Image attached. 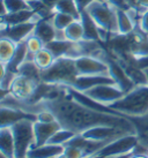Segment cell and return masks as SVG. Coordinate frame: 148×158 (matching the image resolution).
<instances>
[{
	"mask_svg": "<svg viewBox=\"0 0 148 158\" xmlns=\"http://www.w3.org/2000/svg\"><path fill=\"white\" fill-rule=\"evenodd\" d=\"M34 120L23 119L11 126L15 142V158H27L35 144Z\"/></svg>",
	"mask_w": 148,
	"mask_h": 158,
	"instance_id": "6",
	"label": "cell"
},
{
	"mask_svg": "<svg viewBox=\"0 0 148 158\" xmlns=\"http://www.w3.org/2000/svg\"><path fill=\"white\" fill-rule=\"evenodd\" d=\"M75 1H76L80 10L82 12V10H85V9L87 8L89 5H92L93 2H95V1H104V0H75Z\"/></svg>",
	"mask_w": 148,
	"mask_h": 158,
	"instance_id": "37",
	"label": "cell"
},
{
	"mask_svg": "<svg viewBox=\"0 0 148 158\" xmlns=\"http://www.w3.org/2000/svg\"><path fill=\"white\" fill-rule=\"evenodd\" d=\"M34 35H36L38 38L43 40L44 44H48L50 42L56 40L57 29L53 26L51 18L50 19H39L36 22L35 29H34Z\"/></svg>",
	"mask_w": 148,
	"mask_h": 158,
	"instance_id": "16",
	"label": "cell"
},
{
	"mask_svg": "<svg viewBox=\"0 0 148 158\" xmlns=\"http://www.w3.org/2000/svg\"><path fill=\"white\" fill-rule=\"evenodd\" d=\"M135 9H141L142 12H145L148 8V0H135Z\"/></svg>",
	"mask_w": 148,
	"mask_h": 158,
	"instance_id": "38",
	"label": "cell"
},
{
	"mask_svg": "<svg viewBox=\"0 0 148 158\" xmlns=\"http://www.w3.org/2000/svg\"><path fill=\"white\" fill-rule=\"evenodd\" d=\"M85 10H87L101 30L109 32L111 36L117 35V9L108 1H95Z\"/></svg>",
	"mask_w": 148,
	"mask_h": 158,
	"instance_id": "4",
	"label": "cell"
},
{
	"mask_svg": "<svg viewBox=\"0 0 148 158\" xmlns=\"http://www.w3.org/2000/svg\"><path fill=\"white\" fill-rule=\"evenodd\" d=\"M51 21H52L53 26L57 30H65L71 23H73L75 21V19L72 15H68V14L54 12L52 18H51Z\"/></svg>",
	"mask_w": 148,
	"mask_h": 158,
	"instance_id": "30",
	"label": "cell"
},
{
	"mask_svg": "<svg viewBox=\"0 0 148 158\" xmlns=\"http://www.w3.org/2000/svg\"><path fill=\"white\" fill-rule=\"evenodd\" d=\"M101 59L104 60L108 64V66H109V75L113 79L115 83L117 84L125 94L130 92L131 90H133L137 87L134 82L128 77V75L126 74V72L123 68L122 65L119 64L117 58H111L110 54L104 52Z\"/></svg>",
	"mask_w": 148,
	"mask_h": 158,
	"instance_id": "9",
	"label": "cell"
},
{
	"mask_svg": "<svg viewBox=\"0 0 148 158\" xmlns=\"http://www.w3.org/2000/svg\"><path fill=\"white\" fill-rule=\"evenodd\" d=\"M42 1H43L44 4L46 5L48 7H50V8L53 9V8H54V6H56L57 2H58L59 0H42ZM53 10H54V9H53Z\"/></svg>",
	"mask_w": 148,
	"mask_h": 158,
	"instance_id": "39",
	"label": "cell"
},
{
	"mask_svg": "<svg viewBox=\"0 0 148 158\" xmlns=\"http://www.w3.org/2000/svg\"><path fill=\"white\" fill-rule=\"evenodd\" d=\"M27 1H30V0H27Z\"/></svg>",
	"mask_w": 148,
	"mask_h": 158,
	"instance_id": "44",
	"label": "cell"
},
{
	"mask_svg": "<svg viewBox=\"0 0 148 158\" xmlns=\"http://www.w3.org/2000/svg\"><path fill=\"white\" fill-rule=\"evenodd\" d=\"M64 154L66 155L67 158H87V155L81 148L75 147V145L66 144Z\"/></svg>",
	"mask_w": 148,
	"mask_h": 158,
	"instance_id": "33",
	"label": "cell"
},
{
	"mask_svg": "<svg viewBox=\"0 0 148 158\" xmlns=\"http://www.w3.org/2000/svg\"><path fill=\"white\" fill-rule=\"evenodd\" d=\"M63 127L61 123L57 120L53 123H41L36 120L34 123V133H35V144L34 148L46 144L49 140L57 131H59ZM33 148V149H34Z\"/></svg>",
	"mask_w": 148,
	"mask_h": 158,
	"instance_id": "14",
	"label": "cell"
},
{
	"mask_svg": "<svg viewBox=\"0 0 148 158\" xmlns=\"http://www.w3.org/2000/svg\"><path fill=\"white\" fill-rule=\"evenodd\" d=\"M130 158H147L145 155H142V156H131Z\"/></svg>",
	"mask_w": 148,
	"mask_h": 158,
	"instance_id": "40",
	"label": "cell"
},
{
	"mask_svg": "<svg viewBox=\"0 0 148 158\" xmlns=\"http://www.w3.org/2000/svg\"><path fill=\"white\" fill-rule=\"evenodd\" d=\"M147 37H148V34H147Z\"/></svg>",
	"mask_w": 148,
	"mask_h": 158,
	"instance_id": "45",
	"label": "cell"
},
{
	"mask_svg": "<svg viewBox=\"0 0 148 158\" xmlns=\"http://www.w3.org/2000/svg\"><path fill=\"white\" fill-rule=\"evenodd\" d=\"M53 9L54 12H60V13L72 15L75 20H80L81 18V10L78 7L75 0H59Z\"/></svg>",
	"mask_w": 148,
	"mask_h": 158,
	"instance_id": "23",
	"label": "cell"
},
{
	"mask_svg": "<svg viewBox=\"0 0 148 158\" xmlns=\"http://www.w3.org/2000/svg\"><path fill=\"white\" fill-rule=\"evenodd\" d=\"M75 67L79 75H98L109 74L108 64L92 56H82L75 59Z\"/></svg>",
	"mask_w": 148,
	"mask_h": 158,
	"instance_id": "11",
	"label": "cell"
},
{
	"mask_svg": "<svg viewBox=\"0 0 148 158\" xmlns=\"http://www.w3.org/2000/svg\"><path fill=\"white\" fill-rule=\"evenodd\" d=\"M54 60H56V58L48 48H43L41 51L36 53L34 57V62L41 70L48 69L54 62Z\"/></svg>",
	"mask_w": 148,
	"mask_h": 158,
	"instance_id": "25",
	"label": "cell"
},
{
	"mask_svg": "<svg viewBox=\"0 0 148 158\" xmlns=\"http://www.w3.org/2000/svg\"><path fill=\"white\" fill-rule=\"evenodd\" d=\"M105 1H108L116 9H124V10L130 9V5L127 2V0H105Z\"/></svg>",
	"mask_w": 148,
	"mask_h": 158,
	"instance_id": "34",
	"label": "cell"
},
{
	"mask_svg": "<svg viewBox=\"0 0 148 158\" xmlns=\"http://www.w3.org/2000/svg\"><path fill=\"white\" fill-rule=\"evenodd\" d=\"M16 75H18L16 72L7 69L4 75L0 76V88H1L2 91L9 92L11 87H12V84H13L14 80H15V77H16Z\"/></svg>",
	"mask_w": 148,
	"mask_h": 158,
	"instance_id": "32",
	"label": "cell"
},
{
	"mask_svg": "<svg viewBox=\"0 0 148 158\" xmlns=\"http://www.w3.org/2000/svg\"><path fill=\"white\" fill-rule=\"evenodd\" d=\"M0 152L8 158H15V142L11 126L0 127Z\"/></svg>",
	"mask_w": 148,
	"mask_h": 158,
	"instance_id": "17",
	"label": "cell"
},
{
	"mask_svg": "<svg viewBox=\"0 0 148 158\" xmlns=\"http://www.w3.org/2000/svg\"><path fill=\"white\" fill-rule=\"evenodd\" d=\"M65 147L64 145H56L46 143L44 145L34 148L29 150L27 158H56L64 152Z\"/></svg>",
	"mask_w": 148,
	"mask_h": 158,
	"instance_id": "18",
	"label": "cell"
},
{
	"mask_svg": "<svg viewBox=\"0 0 148 158\" xmlns=\"http://www.w3.org/2000/svg\"><path fill=\"white\" fill-rule=\"evenodd\" d=\"M135 22L127 10L117 9V35L127 36L134 32Z\"/></svg>",
	"mask_w": 148,
	"mask_h": 158,
	"instance_id": "20",
	"label": "cell"
},
{
	"mask_svg": "<svg viewBox=\"0 0 148 158\" xmlns=\"http://www.w3.org/2000/svg\"><path fill=\"white\" fill-rule=\"evenodd\" d=\"M78 75L75 59L61 57L57 58L48 69L41 72V82L70 87Z\"/></svg>",
	"mask_w": 148,
	"mask_h": 158,
	"instance_id": "3",
	"label": "cell"
},
{
	"mask_svg": "<svg viewBox=\"0 0 148 158\" xmlns=\"http://www.w3.org/2000/svg\"><path fill=\"white\" fill-rule=\"evenodd\" d=\"M56 158H67V157H66V155L64 154V152H63L61 155H59V156H57Z\"/></svg>",
	"mask_w": 148,
	"mask_h": 158,
	"instance_id": "41",
	"label": "cell"
},
{
	"mask_svg": "<svg viewBox=\"0 0 148 158\" xmlns=\"http://www.w3.org/2000/svg\"><path fill=\"white\" fill-rule=\"evenodd\" d=\"M145 156H146V157L148 158V150H147V151H146V152H145Z\"/></svg>",
	"mask_w": 148,
	"mask_h": 158,
	"instance_id": "43",
	"label": "cell"
},
{
	"mask_svg": "<svg viewBox=\"0 0 148 158\" xmlns=\"http://www.w3.org/2000/svg\"><path fill=\"white\" fill-rule=\"evenodd\" d=\"M125 117H145L148 114V85H138L117 102L109 105Z\"/></svg>",
	"mask_w": 148,
	"mask_h": 158,
	"instance_id": "2",
	"label": "cell"
},
{
	"mask_svg": "<svg viewBox=\"0 0 148 158\" xmlns=\"http://www.w3.org/2000/svg\"><path fill=\"white\" fill-rule=\"evenodd\" d=\"M43 104L56 114L57 120L63 127L74 131L78 134L100 125L123 127L132 134H137L135 126L124 115H115L90 110L74 101L68 92L66 96H61L53 101H43Z\"/></svg>",
	"mask_w": 148,
	"mask_h": 158,
	"instance_id": "1",
	"label": "cell"
},
{
	"mask_svg": "<svg viewBox=\"0 0 148 158\" xmlns=\"http://www.w3.org/2000/svg\"><path fill=\"white\" fill-rule=\"evenodd\" d=\"M39 83L41 82L36 81V80H33L28 76H24V75L18 73L12 87H11L9 92L20 101H24L29 103V101L35 95Z\"/></svg>",
	"mask_w": 148,
	"mask_h": 158,
	"instance_id": "10",
	"label": "cell"
},
{
	"mask_svg": "<svg viewBox=\"0 0 148 158\" xmlns=\"http://www.w3.org/2000/svg\"><path fill=\"white\" fill-rule=\"evenodd\" d=\"M139 29L144 31L145 34H148V8L141 14L139 21Z\"/></svg>",
	"mask_w": 148,
	"mask_h": 158,
	"instance_id": "35",
	"label": "cell"
},
{
	"mask_svg": "<svg viewBox=\"0 0 148 158\" xmlns=\"http://www.w3.org/2000/svg\"><path fill=\"white\" fill-rule=\"evenodd\" d=\"M132 57V56H131ZM132 61L134 62L137 66L141 68V69H147L148 68V56H145V57H140V58H133L132 57Z\"/></svg>",
	"mask_w": 148,
	"mask_h": 158,
	"instance_id": "36",
	"label": "cell"
},
{
	"mask_svg": "<svg viewBox=\"0 0 148 158\" xmlns=\"http://www.w3.org/2000/svg\"><path fill=\"white\" fill-rule=\"evenodd\" d=\"M81 135L90 141L96 142H110L112 140H116L118 137L126 134H132L127 129L123 127H116V126H108V125H100L95 127H90L80 133Z\"/></svg>",
	"mask_w": 148,
	"mask_h": 158,
	"instance_id": "7",
	"label": "cell"
},
{
	"mask_svg": "<svg viewBox=\"0 0 148 158\" xmlns=\"http://www.w3.org/2000/svg\"><path fill=\"white\" fill-rule=\"evenodd\" d=\"M26 45L27 48H28V52L33 53V54H36L38 51H41L43 48H45V44L43 43V40L38 38L34 34H31L26 40Z\"/></svg>",
	"mask_w": 148,
	"mask_h": 158,
	"instance_id": "31",
	"label": "cell"
},
{
	"mask_svg": "<svg viewBox=\"0 0 148 158\" xmlns=\"http://www.w3.org/2000/svg\"><path fill=\"white\" fill-rule=\"evenodd\" d=\"M78 133H75L74 131H71L68 128L61 127L59 131H57L52 135V137L49 140L48 143L50 144H56V145H64L67 144L74 136L76 135Z\"/></svg>",
	"mask_w": 148,
	"mask_h": 158,
	"instance_id": "28",
	"label": "cell"
},
{
	"mask_svg": "<svg viewBox=\"0 0 148 158\" xmlns=\"http://www.w3.org/2000/svg\"><path fill=\"white\" fill-rule=\"evenodd\" d=\"M18 48V43L7 37H1L0 40V62L7 65L12 59Z\"/></svg>",
	"mask_w": 148,
	"mask_h": 158,
	"instance_id": "22",
	"label": "cell"
},
{
	"mask_svg": "<svg viewBox=\"0 0 148 158\" xmlns=\"http://www.w3.org/2000/svg\"><path fill=\"white\" fill-rule=\"evenodd\" d=\"M83 94L90 97L94 101L107 106L111 105L112 103L117 102L125 95V92L117 84H101V85L83 91Z\"/></svg>",
	"mask_w": 148,
	"mask_h": 158,
	"instance_id": "8",
	"label": "cell"
},
{
	"mask_svg": "<svg viewBox=\"0 0 148 158\" xmlns=\"http://www.w3.org/2000/svg\"><path fill=\"white\" fill-rule=\"evenodd\" d=\"M1 5H2L1 16H5L6 14L9 13H16L20 10L30 9L27 0H1Z\"/></svg>",
	"mask_w": 148,
	"mask_h": 158,
	"instance_id": "26",
	"label": "cell"
},
{
	"mask_svg": "<svg viewBox=\"0 0 148 158\" xmlns=\"http://www.w3.org/2000/svg\"><path fill=\"white\" fill-rule=\"evenodd\" d=\"M144 70H145V74H146V77H147V85H148V68Z\"/></svg>",
	"mask_w": 148,
	"mask_h": 158,
	"instance_id": "42",
	"label": "cell"
},
{
	"mask_svg": "<svg viewBox=\"0 0 148 158\" xmlns=\"http://www.w3.org/2000/svg\"><path fill=\"white\" fill-rule=\"evenodd\" d=\"M66 40H71V42H75L78 43L80 40L85 38V30H83V26L80 20H75L73 23H71L70 26L65 29Z\"/></svg>",
	"mask_w": 148,
	"mask_h": 158,
	"instance_id": "27",
	"label": "cell"
},
{
	"mask_svg": "<svg viewBox=\"0 0 148 158\" xmlns=\"http://www.w3.org/2000/svg\"><path fill=\"white\" fill-rule=\"evenodd\" d=\"M101 84H116L113 79L109 74H98V75H78V77L74 80L71 84V88L75 89L78 91H86L88 89L101 85Z\"/></svg>",
	"mask_w": 148,
	"mask_h": 158,
	"instance_id": "13",
	"label": "cell"
},
{
	"mask_svg": "<svg viewBox=\"0 0 148 158\" xmlns=\"http://www.w3.org/2000/svg\"><path fill=\"white\" fill-rule=\"evenodd\" d=\"M37 20H31L28 22L19 23L14 26H4L2 24V37H7L14 40L15 43H20L26 40L34 32Z\"/></svg>",
	"mask_w": 148,
	"mask_h": 158,
	"instance_id": "12",
	"label": "cell"
},
{
	"mask_svg": "<svg viewBox=\"0 0 148 158\" xmlns=\"http://www.w3.org/2000/svg\"><path fill=\"white\" fill-rule=\"evenodd\" d=\"M31 20H37L39 18L36 15L31 9H26V10H20L16 13H9L2 16V24L4 26H14V24H19V23L28 22Z\"/></svg>",
	"mask_w": 148,
	"mask_h": 158,
	"instance_id": "21",
	"label": "cell"
},
{
	"mask_svg": "<svg viewBox=\"0 0 148 158\" xmlns=\"http://www.w3.org/2000/svg\"><path fill=\"white\" fill-rule=\"evenodd\" d=\"M27 53H28V48H27V45H26V40L18 43V48H16V52L14 54L13 59L6 65L7 69L13 70V72L18 73L19 67L21 66L22 64L24 62V60H26Z\"/></svg>",
	"mask_w": 148,
	"mask_h": 158,
	"instance_id": "24",
	"label": "cell"
},
{
	"mask_svg": "<svg viewBox=\"0 0 148 158\" xmlns=\"http://www.w3.org/2000/svg\"><path fill=\"white\" fill-rule=\"evenodd\" d=\"M80 21L83 26L85 30V38L83 40H101V31L98 26L95 23V21L92 19V16L87 13V10L81 12V18Z\"/></svg>",
	"mask_w": 148,
	"mask_h": 158,
	"instance_id": "19",
	"label": "cell"
},
{
	"mask_svg": "<svg viewBox=\"0 0 148 158\" xmlns=\"http://www.w3.org/2000/svg\"><path fill=\"white\" fill-rule=\"evenodd\" d=\"M23 119H30L36 121L37 120V115L34 113H29L23 110H18V109H12V107H6V106H1V111H0V121L1 125L0 127H5V126H12L15 123H18L20 120Z\"/></svg>",
	"mask_w": 148,
	"mask_h": 158,
	"instance_id": "15",
	"label": "cell"
},
{
	"mask_svg": "<svg viewBox=\"0 0 148 158\" xmlns=\"http://www.w3.org/2000/svg\"><path fill=\"white\" fill-rule=\"evenodd\" d=\"M41 72H42V70L36 66L35 62L28 61V60H26V61L23 62L18 69L19 74L28 76V77H30V79H33V80H36V81H38V82H41Z\"/></svg>",
	"mask_w": 148,
	"mask_h": 158,
	"instance_id": "29",
	"label": "cell"
},
{
	"mask_svg": "<svg viewBox=\"0 0 148 158\" xmlns=\"http://www.w3.org/2000/svg\"><path fill=\"white\" fill-rule=\"evenodd\" d=\"M138 147V135L126 134L108 142L97 152L88 158H120L131 156Z\"/></svg>",
	"mask_w": 148,
	"mask_h": 158,
	"instance_id": "5",
	"label": "cell"
}]
</instances>
